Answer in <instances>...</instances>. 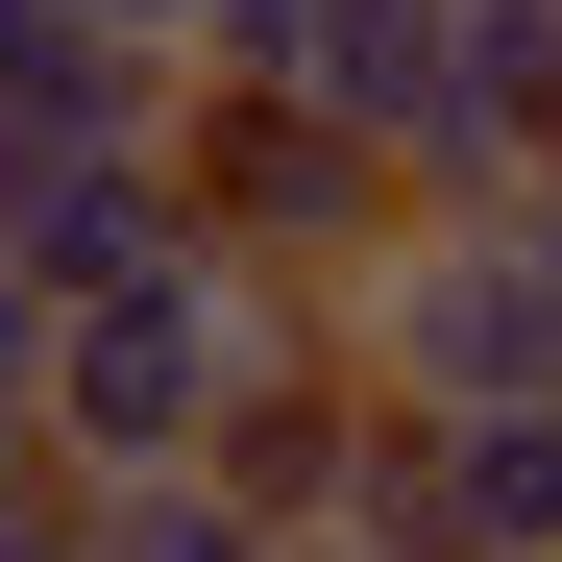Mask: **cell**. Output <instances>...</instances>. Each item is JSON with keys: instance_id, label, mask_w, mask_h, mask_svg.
I'll use <instances>...</instances> for the list:
<instances>
[{"instance_id": "cell-1", "label": "cell", "mask_w": 562, "mask_h": 562, "mask_svg": "<svg viewBox=\"0 0 562 562\" xmlns=\"http://www.w3.org/2000/svg\"><path fill=\"white\" fill-rule=\"evenodd\" d=\"M342 342L392 367L416 416H562V171H538V196L416 221V245L342 294Z\"/></svg>"}, {"instance_id": "cell-2", "label": "cell", "mask_w": 562, "mask_h": 562, "mask_svg": "<svg viewBox=\"0 0 562 562\" xmlns=\"http://www.w3.org/2000/svg\"><path fill=\"white\" fill-rule=\"evenodd\" d=\"M74 562H294V538H269L221 464H171V490H99V538H74Z\"/></svg>"}, {"instance_id": "cell-3", "label": "cell", "mask_w": 562, "mask_h": 562, "mask_svg": "<svg viewBox=\"0 0 562 562\" xmlns=\"http://www.w3.org/2000/svg\"><path fill=\"white\" fill-rule=\"evenodd\" d=\"M294 562H392V538H294Z\"/></svg>"}]
</instances>
